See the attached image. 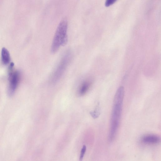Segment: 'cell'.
<instances>
[{"label": "cell", "instance_id": "6da1fadb", "mask_svg": "<svg viewBox=\"0 0 161 161\" xmlns=\"http://www.w3.org/2000/svg\"><path fill=\"white\" fill-rule=\"evenodd\" d=\"M125 90L123 86L119 87L114 95L112 111L108 140L112 142L114 139L119 124Z\"/></svg>", "mask_w": 161, "mask_h": 161}, {"label": "cell", "instance_id": "7a4b0ae2", "mask_svg": "<svg viewBox=\"0 0 161 161\" xmlns=\"http://www.w3.org/2000/svg\"><path fill=\"white\" fill-rule=\"evenodd\" d=\"M67 21L65 19L62 20L57 28L53 38L51 48L52 53H56L61 47L67 43Z\"/></svg>", "mask_w": 161, "mask_h": 161}, {"label": "cell", "instance_id": "3957f363", "mask_svg": "<svg viewBox=\"0 0 161 161\" xmlns=\"http://www.w3.org/2000/svg\"><path fill=\"white\" fill-rule=\"evenodd\" d=\"M71 58V54L69 51H67L63 55L53 73L50 78L52 84L56 83L63 75Z\"/></svg>", "mask_w": 161, "mask_h": 161}, {"label": "cell", "instance_id": "277c9868", "mask_svg": "<svg viewBox=\"0 0 161 161\" xmlns=\"http://www.w3.org/2000/svg\"><path fill=\"white\" fill-rule=\"evenodd\" d=\"M9 85L8 94L9 96H12L14 93L19 83L20 73L19 71L13 70L8 71Z\"/></svg>", "mask_w": 161, "mask_h": 161}, {"label": "cell", "instance_id": "5b68a950", "mask_svg": "<svg viewBox=\"0 0 161 161\" xmlns=\"http://www.w3.org/2000/svg\"><path fill=\"white\" fill-rule=\"evenodd\" d=\"M160 138L154 135H148L143 136L142 139V142L147 144H156L159 143Z\"/></svg>", "mask_w": 161, "mask_h": 161}, {"label": "cell", "instance_id": "8992f818", "mask_svg": "<svg viewBox=\"0 0 161 161\" xmlns=\"http://www.w3.org/2000/svg\"><path fill=\"white\" fill-rule=\"evenodd\" d=\"M91 84L92 82L89 80L83 81L79 87L78 91L79 94L80 96L84 95L89 89Z\"/></svg>", "mask_w": 161, "mask_h": 161}, {"label": "cell", "instance_id": "52a82bcc", "mask_svg": "<svg viewBox=\"0 0 161 161\" xmlns=\"http://www.w3.org/2000/svg\"><path fill=\"white\" fill-rule=\"evenodd\" d=\"M1 61L5 65L8 64L10 61V55L8 50L5 48L3 47L1 51Z\"/></svg>", "mask_w": 161, "mask_h": 161}, {"label": "cell", "instance_id": "ba28073f", "mask_svg": "<svg viewBox=\"0 0 161 161\" xmlns=\"http://www.w3.org/2000/svg\"><path fill=\"white\" fill-rule=\"evenodd\" d=\"M100 114L99 110L98 108H96L94 112H90V114L94 118H96Z\"/></svg>", "mask_w": 161, "mask_h": 161}, {"label": "cell", "instance_id": "9c48e42d", "mask_svg": "<svg viewBox=\"0 0 161 161\" xmlns=\"http://www.w3.org/2000/svg\"><path fill=\"white\" fill-rule=\"evenodd\" d=\"M117 0H106L105 3V6L106 7H109L115 3Z\"/></svg>", "mask_w": 161, "mask_h": 161}, {"label": "cell", "instance_id": "30bf717a", "mask_svg": "<svg viewBox=\"0 0 161 161\" xmlns=\"http://www.w3.org/2000/svg\"><path fill=\"white\" fill-rule=\"evenodd\" d=\"M86 147L85 145L83 146V147L81 150L80 156V160L82 161L83 157H84V154L86 151Z\"/></svg>", "mask_w": 161, "mask_h": 161}]
</instances>
